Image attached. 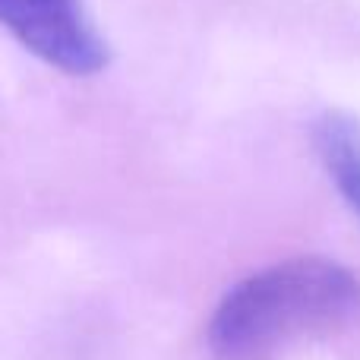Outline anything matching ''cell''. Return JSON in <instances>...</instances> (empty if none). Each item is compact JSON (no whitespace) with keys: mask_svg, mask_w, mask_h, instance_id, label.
I'll list each match as a JSON object with an SVG mask.
<instances>
[{"mask_svg":"<svg viewBox=\"0 0 360 360\" xmlns=\"http://www.w3.org/2000/svg\"><path fill=\"white\" fill-rule=\"evenodd\" d=\"M360 310V278L326 256H294L237 281L209 323L218 360H266L304 335L329 332Z\"/></svg>","mask_w":360,"mask_h":360,"instance_id":"6da1fadb","label":"cell"},{"mask_svg":"<svg viewBox=\"0 0 360 360\" xmlns=\"http://www.w3.org/2000/svg\"><path fill=\"white\" fill-rule=\"evenodd\" d=\"M0 25L29 54L70 76H92L108 63L86 0H0Z\"/></svg>","mask_w":360,"mask_h":360,"instance_id":"7a4b0ae2","label":"cell"},{"mask_svg":"<svg viewBox=\"0 0 360 360\" xmlns=\"http://www.w3.org/2000/svg\"><path fill=\"white\" fill-rule=\"evenodd\" d=\"M313 139L332 184L360 215V120L345 111H326L316 120Z\"/></svg>","mask_w":360,"mask_h":360,"instance_id":"3957f363","label":"cell"}]
</instances>
